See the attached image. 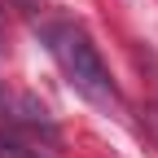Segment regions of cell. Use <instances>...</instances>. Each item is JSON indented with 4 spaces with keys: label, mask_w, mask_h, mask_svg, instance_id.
Instances as JSON below:
<instances>
[{
    "label": "cell",
    "mask_w": 158,
    "mask_h": 158,
    "mask_svg": "<svg viewBox=\"0 0 158 158\" xmlns=\"http://www.w3.org/2000/svg\"><path fill=\"white\" fill-rule=\"evenodd\" d=\"M44 44H48L53 62L62 66V75L70 79V88L84 97V101L101 106V110H123V92H118L101 48L92 44V35L79 22H70V18L44 22Z\"/></svg>",
    "instance_id": "1"
},
{
    "label": "cell",
    "mask_w": 158,
    "mask_h": 158,
    "mask_svg": "<svg viewBox=\"0 0 158 158\" xmlns=\"http://www.w3.org/2000/svg\"><path fill=\"white\" fill-rule=\"evenodd\" d=\"M0 118H5L9 136H44V141H57V123L48 118V110L35 101L31 92H18L9 84H0Z\"/></svg>",
    "instance_id": "2"
},
{
    "label": "cell",
    "mask_w": 158,
    "mask_h": 158,
    "mask_svg": "<svg viewBox=\"0 0 158 158\" xmlns=\"http://www.w3.org/2000/svg\"><path fill=\"white\" fill-rule=\"evenodd\" d=\"M0 158H48L40 145L22 141V136H9V132H0Z\"/></svg>",
    "instance_id": "3"
}]
</instances>
